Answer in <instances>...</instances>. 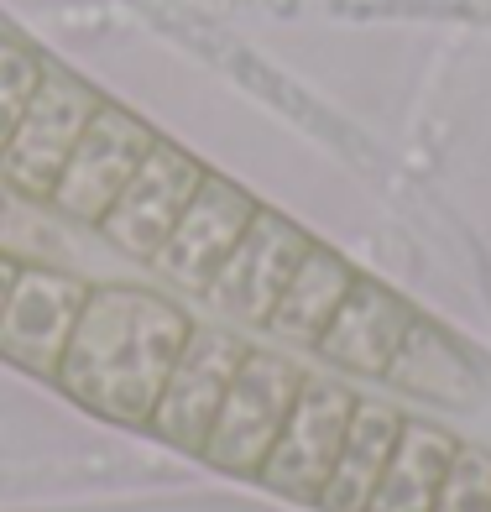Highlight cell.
Segmentation results:
<instances>
[{
  "label": "cell",
  "instance_id": "cell-13",
  "mask_svg": "<svg viewBox=\"0 0 491 512\" xmlns=\"http://www.w3.org/2000/svg\"><path fill=\"white\" fill-rule=\"evenodd\" d=\"M382 382H392L397 392H413V398L444 403V408H465V403H476V392H481V371L439 324L413 319Z\"/></svg>",
  "mask_w": 491,
  "mask_h": 512
},
{
  "label": "cell",
  "instance_id": "cell-15",
  "mask_svg": "<svg viewBox=\"0 0 491 512\" xmlns=\"http://www.w3.org/2000/svg\"><path fill=\"white\" fill-rule=\"evenodd\" d=\"M450 460H455V434L403 418V434H397L392 460H387L366 512H434V497H439V481L450 471Z\"/></svg>",
  "mask_w": 491,
  "mask_h": 512
},
{
  "label": "cell",
  "instance_id": "cell-19",
  "mask_svg": "<svg viewBox=\"0 0 491 512\" xmlns=\"http://www.w3.org/2000/svg\"><path fill=\"white\" fill-rule=\"evenodd\" d=\"M16 262H11V256H0V309H6V298H11V283H16Z\"/></svg>",
  "mask_w": 491,
  "mask_h": 512
},
{
  "label": "cell",
  "instance_id": "cell-12",
  "mask_svg": "<svg viewBox=\"0 0 491 512\" xmlns=\"http://www.w3.org/2000/svg\"><path fill=\"white\" fill-rule=\"evenodd\" d=\"M403 434V413L392 403H377V398H356V413H350V429H345V445L335 455V471L319 492V507L324 512H366L371 507V492L392 460V445Z\"/></svg>",
  "mask_w": 491,
  "mask_h": 512
},
{
  "label": "cell",
  "instance_id": "cell-7",
  "mask_svg": "<svg viewBox=\"0 0 491 512\" xmlns=\"http://www.w3.org/2000/svg\"><path fill=\"white\" fill-rule=\"evenodd\" d=\"M199 183H204V162L157 136V147L142 157V168L131 173L121 199L100 220V236L115 251L136 256V262H152L162 251V241L173 236L178 215L189 209V199L199 194Z\"/></svg>",
  "mask_w": 491,
  "mask_h": 512
},
{
  "label": "cell",
  "instance_id": "cell-18",
  "mask_svg": "<svg viewBox=\"0 0 491 512\" xmlns=\"http://www.w3.org/2000/svg\"><path fill=\"white\" fill-rule=\"evenodd\" d=\"M42 204L48 199H32V194L11 189V183H0V256H11L16 267H42L37 246L48 241L42 215H37Z\"/></svg>",
  "mask_w": 491,
  "mask_h": 512
},
{
  "label": "cell",
  "instance_id": "cell-14",
  "mask_svg": "<svg viewBox=\"0 0 491 512\" xmlns=\"http://www.w3.org/2000/svg\"><path fill=\"white\" fill-rule=\"evenodd\" d=\"M350 288H356V272H350L345 256H335L330 246H309L303 262L293 267L283 298H277L267 330L288 345H319V335L330 330V319Z\"/></svg>",
  "mask_w": 491,
  "mask_h": 512
},
{
  "label": "cell",
  "instance_id": "cell-10",
  "mask_svg": "<svg viewBox=\"0 0 491 512\" xmlns=\"http://www.w3.org/2000/svg\"><path fill=\"white\" fill-rule=\"evenodd\" d=\"M256 204L246 189H236L220 173H204L199 194L189 199V209L178 215L173 236L162 241V251L152 256V267L168 277L183 293H204L215 283V272L225 267V256L236 251V241L246 236V225L256 215Z\"/></svg>",
  "mask_w": 491,
  "mask_h": 512
},
{
  "label": "cell",
  "instance_id": "cell-11",
  "mask_svg": "<svg viewBox=\"0 0 491 512\" xmlns=\"http://www.w3.org/2000/svg\"><path fill=\"white\" fill-rule=\"evenodd\" d=\"M413 319L418 314L392 288L371 283V277H356V288L345 293V304L335 309L330 330L319 335L314 351L330 366L350 371V377H387V366H392Z\"/></svg>",
  "mask_w": 491,
  "mask_h": 512
},
{
  "label": "cell",
  "instance_id": "cell-20",
  "mask_svg": "<svg viewBox=\"0 0 491 512\" xmlns=\"http://www.w3.org/2000/svg\"><path fill=\"white\" fill-rule=\"evenodd\" d=\"M0 32H6V21H0Z\"/></svg>",
  "mask_w": 491,
  "mask_h": 512
},
{
  "label": "cell",
  "instance_id": "cell-1",
  "mask_svg": "<svg viewBox=\"0 0 491 512\" xmlns=\"http://www.w3.org/2000/svg\"><path fill=\"white\" fill-rule=\"evenodd\" d=\"M189 330L194 319L162 293L126 283L89 288L53 382L89 413L147 429Z\"/></svg>",
  "mask_w": 491,
  "mask_h": 512
},
{
  "label": "cell",
  "instance_id": "cell-2",
  "mask_svg": "<svg viewBox=\"0 0 491 512\" xmlns=\"http://www.w3.org/2000/svg\"><path fill=\"white\" fill-rule=\"evenodd\" d=\"M100 105L105 100L79 74H68L58 63H42V79L32 89L27 110H21L6 152H0V183H11V189L32 194V199H53L68 157H74L79 136L95 121Z\"/></svg>",
  "mask_w": 491,
  "mask_h": 512
},
{
  "label": "cell",
  "instance_id": "cell-6",
  "mask_svg": "<svg viewBox=\"0 0 491 512\" xmlns=\"http://www.w3.org/2000/svg\"><path fill=\"white\" fill-rule=\"evenodd\" d=\"M350 413H356V392L330 382V377H303L298 403L288 413L283 434H277L272 455L262 460L256 481H267L272 492L293 502H319L324 481L335 471V455L345 445Z\"/></svg>",
  "mask_w": 491,
  "mask_h": 512
},
{
  "label": "cell",
  "instance_id": "cell-8",
  "mask_svg": "<svg viewBox=\"0 0 491 512\" xmlns=\"http://www.w3.org/2000/svg\"><path fill=\"white\" fill-rule=\"evenodd\" d=\"M84 298H89V283L74 272L21 267L6 309H0V356L21 371H37V377H58Z\"/></svg>",
  "mask_w": 491,
  "mask_h": 512
},
{
  "label": "cell",
  "instance_id": "cell-3",
  "mask_svg": "<svg viewBox=\"0 0 491 512\" xmlns=\"http://www.w3.org/2000/svg\"><path fill=\"white\" fill-rule=\"evenodd\" d=\"M298 387H303V371L288 356L246 351L236 382H230L220 403L215 429L204 439V460L225 476H256L298 403Z\"/></svg>",
  "mask_w": 491,
  "mask_h": 512
},
{
  "label": "cell",
  "instance_id": "cell-4",
  "mask_svg": "<svg viewBox=\"0 0 491 512\" xmlns=\"http://www.w3.org/2000/svg\"><path fill=\"white\" fill-rule=\"evenodd\" d=\"M157 147V131L142 121V115H131L121 105H100L95 121L84 126L74 157H68V168L53 189V209L63 220L74 225H95L110 215V204L121 199V189L131 183V173L142 168V157Z\"/></svg>",
  "mask_w": 491,
  "mask_h": 512
},
{
  "label": "cell",
  "instance_id": "cell-9",
  "mask_svg": "<svg viewBox=\"0 0 491 512\" xmlns=\"http://www.w3.org/2000/svg\"><path fill=\"white\" fill-rule=\"evenodd\" d=\"M314 241L303 236L293 220H283L277 209H256L246 236L236 241V251L225 256V267L215 272V283L204 288V298L215 304L220 314L241 319V324H262L277 309V298H283L293 267L303 262V251Z\"/></svg>",
  "mask_w": 491,
  "mask_h": 512
},
{
  "label": "cell",
  "instance_id": "cell-17",
  "mask_svg": "<svg viewBox=\"0 0 491 512\" xmlns=\"http://www.w3.org/2000/svg\"><path fill=\"white\" fill-rule=\"evenodd\" d=\"M37 79H42V58L32 48H21L11 32H0V152H6V142H11L21 110H27V100H32Z\"/></svg>",
  "mask_w": 491,
  "mask_h": 512
},
{
  "label": "cell",
  "instance_id": "cell-5",
  "mask_svg": "<svg viewBox=\"0 0 491 512\" xmlns=\"http://www.w3.org/2000/svg\"><path fill=\"white\" fill-rule=\"evenodd\" d=\"M246 361V345L230 335V330H215V324H194L183 351L162 382V398L152 408V434L168 439L173 450H189V455H204V439L220 418V403L236 371Z\"/></svg>",
  "mask_w": 491,
  "mask_h": 512
},
{
  "label": "cell",
  "instance_id": "cell-16",
  "mask_svg": "<svg viewBox=\"0 0 491 512\" xmlns=\"http://www.w3.org/2000/svg\"><path fill=\"white\" fill-rule=\"evenodd\" d=\"M434 512H491V450L455 445V460L439 481Z\"/></svg>",
  "mask_w": 491,
  "mask_h": 512
}]
</instances>
